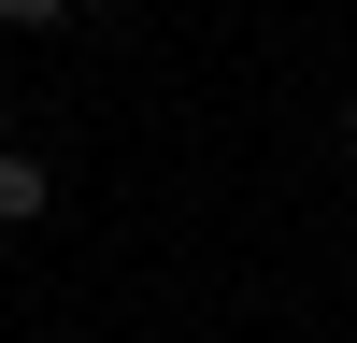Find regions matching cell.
I'll use <instances>...</instances> for the list:
<instances>
[{
    "label": "cell",
    "instance_id": "1",
    "mask_svg": "<svg viewBox=\"0 0 357 343\" xmlns=\"http://www.w3.org/2000/svg\"><path fill=\"white\" fill-rule=\"evenodd\" d=\"M43 200H57V186H43V158H15V143H0V229H29Z\"/></svg>",
    "mask_w": 357,
    "mask_h": 343
},
{
    "label": "cell",
    "instance_id": "2",
    "mask_svg": "<svg viewBox=\"0 0 357 343\" xmlns=\"http://www.w3.org/2000/svg\"><path fill=\"white\" fill-rule=\"evenodd\" d=\"M343 143H357V100H343Z\"/></svg>",
    "mask_w": 357,
    "mask_h": 343
},
{
    "label": "cell",
    "instance_id": "3",
    "mask_svg": "<svg viewBox=\"0 0 357 343\" xmlns=\"http://www.w3.org/2000/svg\"><path fill=\"white\" fill-rule=\"evenodd\" d=\"M0 29H15V0H0Z\"/></svg>",
    "mask_w": 357,
    "mask_h": 343
}]
</instances>
